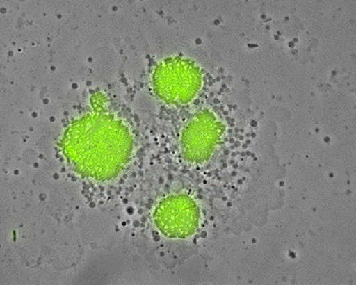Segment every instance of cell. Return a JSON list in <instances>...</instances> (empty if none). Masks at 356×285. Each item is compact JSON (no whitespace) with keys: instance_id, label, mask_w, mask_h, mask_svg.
Instances as JSON below:
<instances>
[{"instance_id":"cell-1","label":"cell","mask_w":356,"mask_h":285,"mask_svg":"<svg viewBox=\"0 0 356 285\" xmlns=\"http://www.w3.org/2000/svg\"><path fill=\"white\" fill-rule=\"evenodd\" d=\"M208 210L199 197L173 188L161 194L137 227L145 256L175 267L193 256L208 238Z\"/></svg>"},{"instance_id":"cell-2","label":"cell","mask_w":356,"mask_h":285,"mask_svg":"<svg viewBox=\"0 0 356 285\" xmlns=\"http://www.w3.org/2000/svg\"><path fill=\"white\" fill-rule=\"evenodd\" d=\"M60 145L68 163L80 175L108 181L118 178L130 163L134 138L118 117L92 113L72 122Z\"/></svg>"},{"instance_id":"cell-3","label":"cell","mask_w":356,"mask_h":285,"mask_svg":"<svg viewBox=\"0 0 356 285\" xmlns=\"http://www.w3.org/2000/svg\"><path fill=\"white\" fill-rule=\"evenodd\" d=\"M224 96L188 117L179 133V151L187 163L205 167L222 157L225 161L247 138L243 113Z\"/></svg>"},{"instance_id":"cell-4","label":"cell","mask_w":356,"mask_h":285,"mask_svg":"<svg viewBox=\"0 0 356 285\" xmlns=\"http://www.w3.org/2000/svg\"><path fill=\"white\" fill-rule=\"evenodd\" d=\"M204 70L193 59L172 56L155 65L152 76V89L163 104L185 107L200 95L206 85Z\"/></svg>"}]
</instances>
